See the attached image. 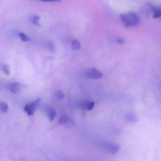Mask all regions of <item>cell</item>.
Wrapping results in <instances>:
<instances>
[{
	"mask_svg": "<svg viewBox=\"0 0 161 161\" xmlns=\"http://www.w3.org/2000/svg\"><path fill=\"white\" fill-rule=\"evenodd\" d=\"M0 69L6 75H9L10 74L11 71H10V67L8 65L2 64L0 65Z\"/></svg>",
	"mask_w": 161,
	"mask_h": 161,
	"instance_id": "11",
	"label": "cell"
},
{
	"mask_svg": "<svg viewBox=\"0 0 161 161\" xmlns=\"http://www.w3.org/2000/svg\"><path fill=\"white\" fill-rule=\"evenodd\" d=\"M106 150L111 154H114L119 151L120 147L118 145L113 144H107L105 145Z\"/></svg>",
	"mask_w": 161,
	"mask_h": 161,
	"instance_id": "5",
	"label": "cell"
},
{
	"mask_svg": "<svg viewBox=\"0 0 161 161\" xmlns=\"http://www.w3.org/2000/svg\"><path fill=\"white\" fill-rule=\"evenodd\" d=\"M47 116L50 121H53L56 116V111L54 109L49 108L47 111Z\"/></svg>",
	"mask_w": 161,
	"mask_h": 161,
	"instance_id": "9",
	"label": "cell"
},
{
	"mask_svg": "<svg viewBox=\"0 0 161 161\" xmlns=\"http://www.w3.org/2000/svg\"><path fill=\"white\" fill-rule=\"evenodd\" d=\"M152 10L153 12V17L154 18H158L160 17L161 15V11L160 8L151 6Z\"/></svg>",
	"mask_w": 161,
	"mask_h": 161,
	"instance_id": "10",
	"label": "cell"
},
{
	"mask_svg": "<svg viewBox=\"0 0 161 161\" xmlns=\"http://www.w3.org/2000/svg\"><path fill=\"white\" fill-rule=\"evenodd\" d=\"M40 103V99H38L36 100L35 101L31 102V104H28V105H26L24 108V110L25 112L27 113V115L29 116L33 115L34 113L36 108L38 107Z\"/></svg>",
	"mask_w": 161,
	"mask_h": 161,
	"instance_id": "3",
	"label": "cell"
},
{
	"mask_svg": "<svg viewBox=\"0 0 161 161\" xmlns=\"http://www.w3.org/2000/svg\"><path fill=\"white\" fill-rule=\"evenodd\" d=\"M9 107L6 102H0V111L4 113L8 112Z\"/></svg>",
	"mask_w": 161,
	"mask_h": 161,
	"instance_id": "13",
	"label": "cell"
},
{
	"mask_svg": "<svg viewBox=\"0 0 161 161\" xmlns=\"http://www.w3.org/2000/svg\"><path fill=\"white\" fill-rule=\"evenodd\" d=\"M40 20V17L37 15H34L31 18V21L33 24L36 26H40L39 21Z\"/></svg>",
	"mask_w": 161,
	"mask_h": 161,
	"instance_id": "14",
	"label": "cell"
},
{
	"mask_svg": "<svg viewBox=\"0 0 161 161\" xmlns=\"http://www.w3.org/2000/svg\"><path fill=\"white\" fill-rule=\"evenodd\" d=\"M81 106L84 109L91 111L95 106V102L91 101H86L81 103Z\"/></svg>",
	"mask_w": 161,
	"mask_h": 161,
	"instance_id": "7",
	"label": "cell"
},
{
	"mask_svg": "<svg viewBox=\"0 0 161 161\" xmlns=\"http://www.w3.org/2000/svg\"><path fill=\"white\" fill-rule=\"evenodd\" d=\"M54 96L58 99H62L64 98L65 95L61 90H57L54 93Z\"/></svg>",
	"mask_w": 161,
	"mask_h": 161,
	"instance_id": "15",
	"label": "cell"
},
{
	"mask_svg": "<svg viewBox=\"0 0 161 161\" xmlns=\"http://www.w3.org/2000/svg\"><path fill=\"white\" fill-rule=\"evenodd\" d=\"M116 42L119 45H123L124 44V40L121 38H118L116 40Z\"/></svg>",
	"mask_w": 161,
	"mask_h": 161,
	"instance_id": "18",
	"label": "cell"
},
{
	"mask_svg": "<svg viewBox=\"0 0 161 161\" xmlns=\"http://www.w3.org/2000/svg\"><path fill=\"white\" fill-rule=\"evenodd\" d=\"M21 84L19 82H12L6 86V88L13 94H17L20 92L21 88Z\"/></svg>",
	"mask_w": 161,
	"mask_h": 161,
	"instance_id": "4",
	"label": "cell"
},
{
	"mask_svg": "<svg viewBox=\"0 0 161 161\" xmlns=\"http://www.w3.org/2000/svg\"><path fill=\"white\" fill-rule=\"evenodd\" d=\"M85 76L91 79H99L102 77V73L96 69H89L85 72Z\"/></svg>",
	"mask_w": 161,
	"mask_h": 161,
	"instance_id": "2",
	"label": "cell"
},
{
	"mask_svg": "<svg viewBox=\"0 0 161 161\" xmlns=\"http://www.w3.org/2000/svg\"><path fill=\"white\" fill-rule=\"evenodd\" d=\"M120 18L124 26L127 27L136 26L140 22L139 16L134 12L122 14L120 15Z\"/></svg>",
	"mask_w": 161,
	"mask_h": 161,
	"instance_id": "1",
	"label": "cell"
},
{
	"mask_svg": "<svg viewBox=\"0 0 161 161\" xmlns=\"http://www.w3.org/2000/svg\"><path fill=\"white\" fill-rule=\"evenodd\" d=\"M44 45L52 53H54L55 50L54 44L52 41H46L44 43Z\"/></svg>",
	"mask_w": 161,
	"mask_h": 161,
	"instance_id": "8",
	"label": "cell"
},
{
	"mask_svg": "<svg viewBox=\"0 0 161 161\" xmlns=\"http://www.w3.org/2000/svg\"><path fill=\"white\" fill-rule=\"evenodd\" d=\"M71 46L73 50H78L81 48V45L78 40L74 39L72 40V43H71Z\"/></svg>",
	"mask_w": 161,
	"mask_h": 161,
	"instance_id": "12",
	"label": "cell"
},
{
	"mask_svg": "<svg viewBox=\"0 0 161 161\" xmlns=\"http://www.w3.org/2000/svg\"><path fill=\"white\" fill-rule=\"evenodd\" d=\"M59 122L60 124H65L69 127L73 126L74 125V123L73 120L69 118L68 116L65 115H63L61 116L59 121Z\"/></svg>",
	"mask_w": 161,
	"mask_h": 161,
	"instance_id": "6",
	"label": "cell"
},
{
	"mask_svg": "<svg viewBox=\"0 0 161 161\" xmlns=\"http://www.w3.org/2000/svg\"><path fill=\"white\" fill-rule=\"evenodd\" d=\"M19 36L22 41H24V42H28L31 40L30 38L23 33H20Z\"/></svg>",
	"mask_w": 161,
	"mask_h": 161,
	"instance_id": "17",
	"label": "cell"
},
{
	"mask_svg": "<svg viewBox=\"0 0 161 161\" xmlns=\"http://www.w3.org/2000/svg\"><path fill=\"white\" fill-rule=\"evenodd\" d=\"M127 119L129 121H131V122H136L138 121V119L136 116L134 114H132V113H129L127 115Z\"/></svg>",
	"mask_w": 161,
	"mask_h": 161,
	"instance_id": "16",
	"label": "cell"
}]
</instances>
